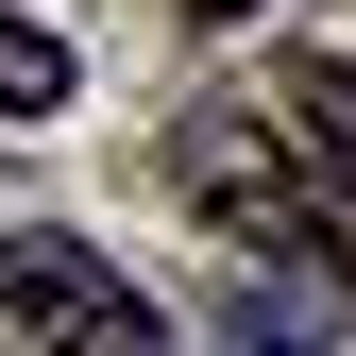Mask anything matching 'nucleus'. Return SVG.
I'll return each instance as SVG.
<instances>
[{
  "label": "nucleus",
  "mask_w": 356,
  "mask_h": 356,
  "mask_svg": "<svg viewBox=\"0 0 356 356\" xmlns=\"http://www.w3.org/2000/svg\"><path fill=\"white\" fill-rule=\"evenodd\" d=\"M170 187H187L238 254H272V272H356V204L305 170V136L272 102H187V136H170Z\"/></svg>",
  "instance_id": "obj_1"
},
{
  "label": "nucleus",
  "mask_w": 356,
  "mask_h": 356,
  "mask_svg": "<svg viewBox=\"0 0 356 356\" xmlns=\"http://www.w3.org/2000/svg\"><path fill=\"white\" fill-rule=\"evenodd\" d=\"M0 356H187L85 238H0Z\"/></svg>",
  "instance_id": "obj_2"
},
{
  "label": "nucleus",
  "mask_w": 356,
  "mask_h": 356,
  "mask_svg": "<svg viewBox=\"0 0 356 356\" xmlns=\"http://www.w3.org/2000/svg\"><path fill=\"white\" fill-rule=\"evenodd\" d=\"M272 119H289V136H305V170H323V187L356 204V68H323V51H305V68L272 85Z\"/></svg>",
  "instance_id": "obj_3"
},
{
  "label": "nucleus",
  "mask_w": 356,
  "mask_h": 356,
  "mask_svg": "<svg viewBox=\"0 0 356 356\" xmlns=\"http://www.w3.org/2000/svg\"><path fill=\"white\" fill-rule=\"evenodd\" d=\"M51 102H68V34L0 17V119H51Z\"/></svg>",
  "instance_id": "obj_4"
},
{
  "label": "nucleus",
  "mask_w": 356,
  "mask_h": 356,
  "mask_svg": "<svg viewBox=\"0 0 356 356\" xmlns=\"http://www.w3.org/2000/svg\"><path fill=\"white\" fill-rule=\"evenodd\" d=\"M187 17H254V0H187Z\"/></svg>",
  "instance_id": "obj_5"
}]
</instances>
